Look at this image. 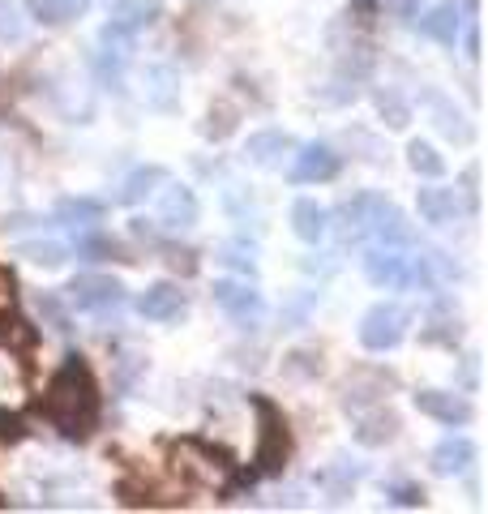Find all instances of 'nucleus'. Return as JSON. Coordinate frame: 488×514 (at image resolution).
Listing matches in <instances>:
<instances>
[{
  "mask_svg": "<svg viewBox=\"0 0 488 514\" xmlns=\"http://www.w3.org/2000/svg\"><path fill=\"white\" fill-rule=\"evenodd\" d=\"M416 407L420 416L437 420V425H471V416H476V407H471L463 395H454V390H420L416 395Z\"/></svg>",
  "mask_w": 488,
  "mask_h": 514,
  "instance_id": "nucleus-9",
  "label": "nucleus"
},
{
  "mask_svg": "<svg viewBox=\"0 0 488 514\" xmlns=\"http://www.w3.org/2000/svg\"><path fill=\"white\" fill-rule=\"evenodd\" d=\"M197 215H202V206H197L193 189L189 185H167L163 198H159V223L167 232H185L197 223Z\"/></svg>",
  "mask_w": 488,
  "mask_h": 514,
  "instance_id": "nucleus-13",
  "label": "nucleus"
},
{
  "mask_svg": "<svg viewBox=\"0 0 488 514\" xmlns=\"http://www.w3.org/2000/svg\"><path fill=\"white\" fill-rule=\"evenodd\" d=\"M163 180H167V172L155 168V163H150V168H137V172L125 180V189H120V202H125V206H137L142 198H150V193H155Z\"/></svg>",
  "mask_w": 488,
  "mask_h": 514,
  "instance_id": "nucleus-23",
  "label": "nucleus"
},
{
  "mask_svg": "<svg viewBox=\"0 0 488 514\" xmlns=\"http://www.w3.org/2000/svg\"><path fill=\"white\" fill-rule=\"evenodd\" d=\"M292 232L304 240V245H317V240L330 232L326 206H317L313 198H296V202H292Z\"/></svg>",
  "mask_w": 488,
  "mask_h": 514,
  "instance_id": "nucleus-19",
  "label": "nucleus"
},
{
  "mask_svg": "<svg viewBox=\"0 0 488 514\" xmlns=\"http://www.w3.org/2000/svg\"><path fill=\"white\" fill-rule=\"evenodd\" d=\"M137 313L146 322H176L185 313V292L176 283H150L142 296H137Z\"/></svg>",
  "mask_w": 488,
  "mask_h": 514,
  "instance_id": "nucleus-14",
  "label": "nucleus"
},
{
  "mask_svg": "<svg viewBox=\"0 0 488 514\" xmlns=\"http://www.w3.org/2000/svg\"><path fill=\"white\" fill-rule=\"evenodd\" d=\"M394 433H399V416L386 412V407H377V412H364V416H360L356 442H360V446H386Z\"/></svg>",
  "mask_w": 488,
  "mask_h": 514,
  "instance_id": "nucleus-21",
  "label": "nucleus"
},
{
  "mask_svg": "<svg viewBox=\"0 0 488 514\" xmlns=\"http://www.w3.org/2000/svg\"><path fill=\"white\" fill-rule=\"evenodd\" d=\"M390 502L394 506H420L424 502V489L420 485H399V489H390Z\"/></svg>",
  "mask_w": 488,
  "mask_h": 514,
  "instance_id": "nucleus-33",
  "label": "nucleus"
},
{
  "mask_svg": "<svg viewBox=\"0 0 488 514\" xmlns=\"http://www.w3.org/2000/svg\"><path fill=\"white\" fill-rule=\"evenodd\" d=\"M476 455H480V450H476L471 437H441V442L433 446L429 463H433L437 476H463V472H471Z\"/></svg>",
  "mask_w": 488,
  "mask_h": 514,
  "instance_id": "nucleus-17",
  "label": "nucleus"
},
{
  "mask_svg": "<svg viewBox=\"0 0 488 514\" xmlns=\"http://www.w3.org/2000/svg\"><path fill=\"white\" fill-rule=\"evenodd\" d=\"M364 275L373 287H386V292H403V287H437L433 279V257H407L403 245H377L364 253Z\"/></svg>",
  "mask_w": 488,
  "mask_h": 514,
  "instance_id": "nucleus-2",
  "label": "nucleus"
},
{
  "mask_svg": "<svg viewBox=\"0 0 488 514\" xmlns=\"http://www.w3.org/2000/svg\"><path fill=\"white\" fill-rule=\"evenodd\" d=\"M210 116H219V125L210 120V125H206V138H215V142H219V138H227V133L236 129V112H232V108H219V112L210 108Z\"/></svg>",
  "mask_w": 488,
  "mask_h": 514,
  "instance_id": "nucleus-32",
  "label": "nucleus"
},
{
  "mask_svg": "<svg viewBox=\"0 0 488 514\" xmlns=\"http://www.w3.org/2000/svg\"><path fill=\"white\" fill-rule=\"evenodd\" d=\"M142 86H146V103H150V108L172 112L180 103V78H176L172 65H150L142 73Z\"/></svg>",
  "mask_w": 488,
  "mask_h": 514,
  "instance_id": "nucleus-18",
  "label": "nucleus"
},
{
  "mask_svg": "<svg viewBox=\"0 0 488 514\" xmlns=\"http://www.w3.org/2000/svg\"><path fill=\"white\" fill-rule=\"evenodd\" d=\"M394 5H399L403 13H416V9H420V0H394Z\"/></svg>",
  "mask_w": 488,
  "mask_h": 514,
  "instance_id": "nucleus-36",
  "label": "nucleus"
},
{
  "mask_svg": "<svg viewBox=\"0 0 488 514\" xmlns=\"http://www.w3.org/2000/svg\"><path fill=\"white\" fill-rule=\"evenodd\" d=\"M35 305H39V313H48V317H52V326H56V330H65V317H60L56 296H43V292H39V300H35Z\"/></svg>",
  "mask_w": 488,
  "mask_h": 514,
  "instance_id": "nucleus-34",
  "label": "nucleus"
},
{
  "mask_svg": "<svg viewBox=\"0 0 488 514\" xmlns=\"http://www.w3.org/2000/svg\"><path fill=\"white\" fill-rule=\"evenodd\" d=\"M287 155H296V138L283 129L249 133V142H244V159H249L253 168H279Z\"/></svg>",
  "mask_w": 488,
  "mask_h": 514,
  "instance_id": "nucleus-12",
  "label": "nucleus"
},
{
  "mask_svg": "<svg viewBox=\"0 0 488 514\" xmlns=\"http://www.w3.org/2000/svg\"><path fill=\"white\" fill-rule=\"evenodd\" d=\"M420 35H429L437 43H446V48H454L463 35V5L459 0H437V5L420 18Z\"/></svg>",
  "mask_w": 488,
  "mask_h": 514,
  "instance_id": "nucleus-16",
  "label": "nucleus"
},
{
  "mask_svg": "<svg viewBox=\"0 0 488 514\" xmlns=\"http://www.w3.org/2000/svg\"><path fill=\"white\" fill-rule=\"evenodd\" d=\"M30 18L43 26H69L90 9V0H30Z\"/></svg>",
  "mask_w": 488,
  "mask_h": 514,
  "instance_id": "nucleus-20",
  "label": "nucleus"
},
{
  "mask_svg": "<svg viewBox=\"0 0 488 514\" xmlns=\"http://www.w3.org/2000/svg\"><path fill=\"white\" fill-rule=\"evenodd\" d=\"M334 176H339V155L326 142L296 146V163H292L296 185H322V180H334Z\"/></svg>",
  "mask_w": 488,
  "mask_h": 514,
  "instance_id": "nucleus-8",
  "label": "nucleus"
},
{
  "mask_svg": "<svg viewBox=\"0 0 488 514\" xmlns=\"http://www.w3.org/2000/svg\"><path fill=\"white\" fill-rule=\"evenodd\" d=\"M416 206H420V219L424 223H433V228H446V223L459 219V189H450V185H424L416 193Z\"/></svg>",
  "mask_w": 488,
  "mask_h": 514,
  "instance_id": "nucleus-15",
  "label": "nucleus"
},
{
  "mask_svg": "<svg viewBox=\"0 0 488 514\" xmlns=\"http://www.w3.org/2000/svg\"><path fill=\"white\" fill-rule=\"evenodd\" d=\"M103 210H108V206L95 202V198H65V202L56 206V219L60 223H73V228H78V223H82V228H90V223L103 219Z\"/></svg>",
  "mask_w": 488,
  "mask_h": 514,
  "instance_id": "nucleus-24",
  "label": "nucleus"
},
{
  "mask_svg": "<svg viewBox=\"0 0 488 514\" xmlns=\"http://www.w3.org/2000/svg\"><path fill=\"white\" fill-rule=\"evenodd\" d=\"M18 257H26L30 266H43V270H56V266H65V257L69 249L60 245V240H22L18 249H13Z\"/></svg>",
  "mask_w": 488,
  "mask_h": 514,
  "instance_id": "nucleus-22",
  "label": "nucleus"
},
{
  "mask_svg": "<svg viewBox=\"0 0 488 514\" xmlns=\"http://www.w3.org/2000/svg\"><path fill=\"white\" fill-rule=\"evenodd\" d=\"M364 236H373L377 245H407L411 240V223L394 202L369 193V206H364Z\"/></svg>",
  "mask_w": 488,
  "mask_h": 514,
  "instance_id": "nucleus-6",
  "label": "nucleus"
},
{
  "mask_svg": "<svg viewBox=\"0 0 488 514\" xmlns=\"http://www.w3.org/2000/svg\"><path fill=\"white\" fill-rule=\"evenodd\" d=\"M26 35V18L13 0H0V43H18Z\"/></svg>",
  "mask_w": 488,
  "mask_h": 514,
  "instance_id": "nucleus-28",
  "label": "nucleus"
},
{
  "mask_svg": "<svg viewBox=\"0 0 488 514\" xmlns=\"http://www.w3.org/2000/svg\"><path fill=\"white\" fill-rule=\"evenodd\" d=\"M39 412L65 437H86L99 425V386L82 356H69L65 365L52 373V382L39 399Z\"/></svg>",
  "mask_w": 488,
  "mask_h": 514,
  "instance_id": "nucleus-1",
  "label": "nucleus"
},
{
  "mask_svg": "<svg viewBox=\"0 0 488 514\" xmlns=\"http://www.w3.org/2000/svg\"><path fill=\"white\" fill-rule=\"evenodd\" d=\"M163 18V0H116L112 5V18H108V30H116V35H142L146 26H155Z\"/></svg>",
  "mask_w": 488,
  "mask_h": 514,
  "instance_id": "nucleus-11",
  "label": "nucleus"
},
{
  "mask_svg": "<svg viewBox=\"0 0 488 514\" xmlns=\"http://www.w3.org/2000/svg\"><path fill=\"white\" fill-rule=\"evenodd\" d=\"M65 292H69V305L82 313H112L125 305V283L112 275H78Z\"/></svg>",
  "mask_w": 488,
  "mask_h": 514,
  "instance_id": "nucleus-4",
  "label": "nucleus"
},
{
  "mask_svg": "<svg viewBox=\"0 0 488 514\" xmlns=\"http://www.w3.org/2000/svg\"><path fill=\"white\" fill-rule=\"evenodd\" d=\"M22 437H26V420L13 416L9 407H0V442H5V446H18Z\"/></svg>",
  "mask_w": 488,
  "mask_h": 514,
  "instance_id": "nucleus-30",
  "label": "nucleus"
},
{
  "mask_svg": "<svg viewBox=\"0 0 488 514\" xmlns=\"http://www.w3.org/2000/svg\"><path fill=\"white\" fill-rule=\"evenodd\" d=\"M219 262H227V266H236L240 275H257V262H253V249H244V245H227L223 249V257Z\"/></svg>",
  "mask_w": 488,
  "mask_h": 514,
  "instance_id": "nucleus-31",
  "label": "nucleus"
},
{
  "mask_svg": "<svg viewBox=\"0 0 488 514\" xmlns=\"http://www.w3.org/2000/svg\"><path fill=\"white\" fill-rule=\"evenodd\" d=\"M377 112L386 116V125H390V129H403L407 120H411V108L399 99V90H390V86H386V90H377Z\"/></svg>",
  "mask_w": 488,
  "mask_h": 514,
  "instance_id": "nucleus-26",
  "label": "nucleus"
},
{
  "mask_svg": "<svg viewBox=\"0 0 488 514\" xmlns=\"http://www.w3.org/2000/svg\"><path fill=\"white\" fill-rule=\"evenodd\" d=\"M411 326V309L399 305V300H381V305H373L369 313L360 317V343L369 347V352H390V347H399L403 335Z\"/></svg>",
  "mask_w": 488,
  "mask_h": 514,
  "instance_id": "nucleus-3",
  "label": "nucleus"
},
{
  "mask_svg": "<svg viewBox=\"0 0 488 514\" xmlns=\"http://www.w3.org/2000/svg\"><path fill=\"white\" fill-rule=\"evenodd\" d=\"M172 463H176V472L202 480V485H219L223 472H227V463H223L219 455H210L202 442H180V446L172 450Z\"/></svg>",
  "mask_w": 488,
  "mask_h": 514,
  "instance_id": "nucleus-10",
  "label": "nucleus"
},
{
  "mask_svg": "<svg viewBox=\"0 0 488 514\" xmlns=\"http://www.w3.org/2000/svg\"><path fill=\"white\" fill-rule=\"evenodd\" d=\"M437 129L446 133V138H459V142L471 138V129L463 125V116L454 112V108H446V103H437Z\"/></svg>",
  "mask_w": 488,
  "mask_h": 514,
  "instance_id": "nucleus-29",
  "label": "nucleus"
},
{
  "mask_svg": "<svg viewBox=\"0 0 488 514\" xmlns=\"http://www.w3.org/2000/svg\"><path fill=\"white\" fill-rule=\"evenodd\" d=\"M253 407L257 416H262V446H257V463H262V472H279L287 463V420L283 412L274 407L270 399L253 395Z\"/></svg>",
  "mask_w": 488,
  "mask_h": 514,
  "instance_id": "nucleus-5",
  "label": "nucleus"
},
{
  "mask_svg": "<svg viewBox=\"0 0 488 514\" xmlns=\"http://www.w3.org/2000/svg\"><path fill=\"white\" fill-rule=\"evenodd\" d=\"M459 339V317L450 309H437L429 317V330H424V343H454Z\"/></svg>",
  "mask_w": 488,
  "mask_h": 514,
  "instance_id": "nucleus-27",
  "label": "nucleus"
},
{
  "mask_svg": "<svg viewBox=\"0 0 488 514\" xmlns=\"http://www.w3.org/2000/svg\"><path fill=\"white\" fill-rule=\"evenodd\" d=\"M210 296H215V305L227 317H236V322H244V326L257 322V317L266 313V300H262V292H257L249 279H215Z\"/></svg>",
  "mask_w": 488,
  "mask_h": 514,
  "instance_id": "nucleus-7",
  "label": "nucleus"
},
{
  "mask_svg": "<svg viewBox=\"0 0 488 514\" xmlns=\"http://www.w3.org/2000/svg\"><path fill=\"white\" fill-rule=\"evenodd\" d=\"M407 163H411V172L424 176V180H441V176H446V159H441L429 142H411L407 146Z\"/></svg>",
  "mask_w": 488,
  "mask_h": 514,
  "instance_id": "nucleus-25",
  "label": "nucleus"
},
{
  "mask_svg": "<svg viewBox=\"0 0 488 514\" xmlns=\"http://www.w3.org/2000/svg\"><path fill=\"white\" fill-rule=\"evenodd\" d=\"M463 48H467V56H471V60H480V30H476V22L467 26V35H463Z\"/></svg>",
  "mask_w": 488,
  "mask_h": 514,
  "instance_id": "nucleus-35",
  "label": "nucleus"
}]
</instances>
